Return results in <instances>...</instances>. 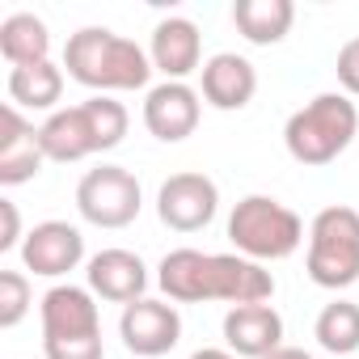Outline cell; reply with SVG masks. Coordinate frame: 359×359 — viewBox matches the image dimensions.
I'll return each instance as SVG.
<instances>
[{
  "mask_svg": "<svg viewBox=\"0 0 359 359\" xmlns=\"http://www.w3.org/2000/svg\"><path fill=\"white\" fill-rule=\"evenodd\" d=\"M156 283L173 304H262L275 296V275L262 262L241 254H203V250H169L156 266Z\"/></svg>",
  "mask_w": 359,
  "mask_h": 359,
  "instance_id": "6da1fadb",
  "label": "cell"
},
{
  "mask_svg": "<svg viewBox=\"0 0 359 359\" xmlns=\"http://www.w3.org/2000/svg\"><path fill=\"white\" fill-rule=\"evenodd\" d=\"M64 68L76 85L97 89V93H127L144 89L148 76L156 72L148 51L135 39H123L106 26H85L64 43Z\"/></svg>",
  "mask_w": 359,
  "mask_h": 359,
  "instance_id": "7a4b0ae2",
  "label": "cell"
},
{
  "mask_svg": "<svg viewBox=\"0 0 359 359\" xmlns=\"http://www.w3.org/2000/svg\"><path fill=\"white\" fill-rule=\"evenodd\" d=\"M127 123H131V114H127L123 102H114L106 93H93L76 106H64V110L47 114V123L39 127V144H43L47 161L68 165V161H85L93 152L118 148L123 135H127Z\"/></svg>",
  "mask_w": 359,
  "mask_h": 359,
  "instance_id": "3957f363",
  "label": "cell"
},
{
  "mask_svg": "<svg viewBox=\"0 0 359 359\" xmlns=\"http://www.w3.org/2000/svg\"><path fill=\"white\" fill-rule=\"evenodd\" d=\"M355 135H359V110L346 93H317L283 127L287 156L296 165H309V169L338 161L355 144Z\"/></svg>",
  "mask_w": 359,
  "mask_h": 359,
  "instance_id": "277c9868",
  "label": "cell"
},
{
  "mask_svg": "<svg viewBox=\"0 0 359 359\" xmlns=\"http://www.w3.org/2000/svg\"><path fill=\"white\" fill-rule=\"evenodd\" d=\"M43 317V355L47 359H106L102 346V313L89 287L55 283L39 300Z\"/></svg>",
  "mask_w": 359,
  "mask_h": 359,
  "instance_id": "5b68a950",
  "label": "cell"
},
{
  "mask_svg": "<svg viewBox=\"0 0 359 359\" xmlns=\"http://www.w3.org/2000/svg\"><path fill=\"white\" fill-rule=\"evenodd\" d=\"M229 241L250 262H283L300 250L304 220L271 195H245L229 216Z\"/></svg>",
  "mask_w": 359,
  "mask_h": 359,
  "instance_id": "8992f818",
  "label": "cell"
},
{
  "mask_svg": "<svg viewBox=\"0 0 359 359\" xmlns=\"http://www.w3.org/2000/svg\"><path fill=\"white\" fill-rule=\"evenodd\" d=\"M304 271L317 287H351L359 279V212L355 208H321L309 224V258Z\"/></svg>",
  "mask_w": 359,
  "mask_h": 359,
  "instance_id": "52a82bcc",
  "label": "cell"
},
{
  "mask_svg": "<svg viewBox=\"0 0 359 359\" xmlns=\"http://www.w3.org/2000/svg\"><path fill=\"white\" fill-rule=\"evenodd\" d=\"M144 208L140 177L123 165H97L76 187V212L93 229H127Z\"/></svg>",
  "mask_w": 359,
  "mask_h": 359,
  "instance_id": "ba28073f",
  "label": "cell"
},
{
  "mask_svg": "<svg viewBox=\"0 0 359 359\" xmlns=\"http://www.w3.org/2000/svg\"><path fill=\"white\" fill-rule=\"evenodd\" d=\"M216 212H220V191L208 173L195 169L169 173L156 191V216L173 233H199L216 220Z\"/></svg>",
  "mask_w": 359,
  "mask_h": 359,
  "instance_id": "9c48e42d",
  "label": "cell"
},
{
  "mask_svg": "<svg viewBox=\"0 0 359 359\" xmlns=\"http://www.w3.org/2000/svg\"><path fill=\"white\" fill-rule=\"evenodd\" d=\"M118 338L131 355L140 359H161L177 346V338H182V317H177V304L173 300H135L123 309L118 317Z\"/></svg>",
  "mask_w": 359,
  "mask_h": 359,
  "instance_id": "30bf717a",
  "label": "cell"
},
{
  "mask_svg": "<svg viewBox=\"0 0 359 359\" xmlns=\"http://www.w3.org/2000/svg\"><path fill=\"white\" fill-rule=\"evenodd\" d=\"M199 114H203V97L187 81H161L144 97V127L161 144H182L187 135H195Z\"/></svg>",
  "mask_w": 359,
  "mask_h": 359,
  "instance_id": "8fae6325",
  "label": "cell"
},
{
  "mask_svg": "<svg viewBox=\"0 0 359 359\" xmlns=\"http://www.w3.org/2000/svg\"><path fill=\"white\" fill-rule=\"evenodd\" d=\"M22 262H26V271H34L43 279H60L85 262V237L68 220H43L26 233Z\"/></svg>",
  "mask_w": 359,
  "mask_h": 359,
  "instance_id": "7c38bea8",
  "label": "cell"
},
{
  "mask_svg": "<svg viewBox=\"0 0 359 359\" xmlns=\"http://www.w3.org/2000/svg\"><path fill=\"white\" fill-rule=\"evenodd\" d=\"M43 144L39 127L22 118L18 106H0V187H22L43 173Z\"/></svg>",
  "mask_w": 359,
  "mask_h": 359,
  "instance_id": "4fadbf2b",
  "label": "cell"
},
{
  "mask_svg": "<svg viewBox=\"0 0 359 359\" xmlns=\"http://www.w3.org/2000/svg\"><path fill=\"white\" fill-rule=\"evenodd\" d=\"M224 342L237 359H266L283 346V317L271 300L262 304H233L224 313Z\"/></svg>",
  "mask_w": 359,
  "mask_h": 359,
  "instance_id": "5bb4252c",
  "label": "cell"
},
{
  "mask_svg": "<svg viewBox=\"0 0 359 359\" xmlns=\"http://www.w3.org/2000/svg\"><path fill=\"white\" fill-rule=\"evenodd\" d=\"M258 93V72L245 55L237 51H220L203 64L199 72V97L212 110H245Z\"/></svg>",
  "mask_w": 359,
  "mask_h": 359,
  "instance_id": "9a60e30c",
  "label": "cell"
},
{
  "mask_svg": "<svg viewBox=\"0 0 359 359\" xmlns=\"http://www.w3.org/2000/svg\"><path fill=\"white\" fill-rule=\"evenodd\" d=\"M85 279H89V292H93V296H102V300L127 309V304L144 300L148 266H144V258L131 254V250H102V254L89 258Z\"/></svg>",
  "mask_w": 359,
  "mask_h": 359,
  "instance_id": "2e32d148",
  "label": "cell"
},
{
  "mask_svg": "<svg viewBox=\"0 0 359 359\" xmlns=\"http://www.w3.org/2000/svg\"><path fill=\"white\" fill-rule=\"evenodd\" d=\"M148 60L156 72H165V81H187L191 72H203V39L199 26L191 18H165L152 30V47Z\"/></svg>",
  "mask_w": 359,
  "mask_h": 359,
  "instance_id": "e0dca14e",
  "label": "cell"
},
{
  "mask_svg": "<svg viewBox=\"0 0 359 359\" xmlns=\"http://www.w3.org/2000/svg\"><path fill=\"white\" fill-rule=\"evenodd\" d=\"M292 22H296V5H292V0H237V5H233V26L254 47L283 43Z\"/></svg>",
  "mask_w": 359,
  "mask_h": 359,
  "instance_id": "ac0fdd59",
  "label": "cell"
},
{
  "mask_svg": "<svg viewBox=\"0 0 359 359\" xmlns=\"http://www.w3.org/2000/svg\"><path fill=\"white\" fill-rule=\"evenodd\" d=\"M0 55L13 68H30V64H47L51 60V30L43 18L34 13H13L0 22Z\"/></svg>",
  "mask_w": 359,
  "mask_h": 359,
  "instance_id": "d6986e66",
  "label": "cell"
},
{
  "mask_svg": "<svg viewBox=\"0 0 359 359\" xmlns=\"http://www.w3.org/2000/svg\"><path fill=\"white\" fill-rule=\"evenodd\" d=\"M64 97V68L47 64H30V68H13L9 72V106H26V110H51Z\"/></svg>",
  "mask_w": 359,
  "mask_h": 359,
  "instance_id": "ffe728a7",
  "label": "cell"
},
{
  "mask_svg": "<svg viewBox=\"0 0 359 359\" xmlns=\"http://www.w3.org/2000/svg\"><path fill=\"white\" fill-rule=\"evenodd\" d=\"M313 338L334 355V359H351L359 351V304L351 300H334L317 313Z\"/></svg>",
  "mask_w": 359,
  "mask_h": 359,
  "instance_id": "44dd1931",
  "label": "cell"
},
{
  "mask_svg": "<svg viewBox=\"0 0 359 359\" xmlns=\"http://www.w3.org/2000/svg\"><path fill=\"white\" fill-rule=\"evenodd\" d=\"M34 304L30 279L22 271H0V330H13Z\"/></svg>",
  "mask_w": 359,
  "mask_h": 359,
  "instance_id": "7402d4cb",
  "label": "cell"
},
{
  "mask_svg": "<svg viewBox=\"0 0 359 359\" xmlns=\"http://www.w3.org/2000/svg\"><path fill=\"white\" fill-rule=\"evenodd\" d=\"M334 72H338V85H342V93H346V97H359V39L342 43Z\"/></svg>",
  "mask_w": 359,
  "mask_h": 359,
  "instance_id": "603a6c76",
  "label": "cell"
},
{
  "mask_svg": "<svg viewBox=\"0 0 359 359\" xmlns=\"http://www.w3.org/2000/svg\"><path fill=\"white\" fill-rule=\"evenodd\" d=\"M0 250H13V245H22L26 237H22V216H18V203L13 199H0Z\"/></svg>",
  "mask_w": 359,
  "mask_h": 359,
  "instance_id": "cb8c5ba5",
  "label": "cell"
},
{
  "mask_svg": "<svg viewBox=\"0 0 359 359\" xmlns=\"http://www.w3.org/2000/svg\"><path fill=\"white\" fill-rule=\"evenodd\" d=\"M266 359H313L309 351H300V346H279V351H271Z\"/></svg>",
  "mask_w": 359,
  "mask_h": 359,
  "instance_id": "d4e9b609",
  "label": "cell"
},
{
  "mask_svg": "<svg viewBox=\"0 0 359 359\" xmlns=\"http://www.w3.org/2000/svg\"><path fill=\"white\" fill-rule=\"evenodd\" d=\"M191 359H237L233 351H220V346H203V351H195Z\"/></svg>",
  "mask_w": 359,
  "mask_h": 359,
  "instance_id": "484cf974",
  "label": "cell"
},
{
  "mask_svg": "<svg viewBox=\"0 0 359 359\" xmlns=\"http://www.w3.org/2000/svg\"><path fill=\"white\" fill-rule=\"evenodd\" d=\"M351 359H355V355H351Z\"/></svg>",
  "mask_w": 359,
  "mask_h": 359,
  "instance_id": "4316f807",
  "label": "cell"
}]
</instances>
